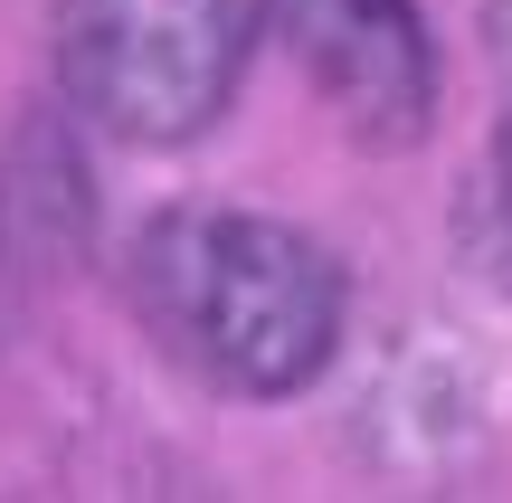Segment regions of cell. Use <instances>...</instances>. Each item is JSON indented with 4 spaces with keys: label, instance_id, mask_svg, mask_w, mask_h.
<instances>
[{
    "label": "cell",
    "instance_id": "cell-3",
    "mask_svg": "<svg viewBox=\"0 0 512 503\" xmlns=\"http://www.w3.org/2000/svg\"><path fill=\"white\" fill-rule=\"evenodd\" d=\"M275 38L304 57L313 95L361 143H418L437 114V48L418 0H256Z\"/></svg>",
    "mask_w": 512,
    "mask_h": 503
},
{
    "label": "cell",
    "instance_id": "cell-1",
    "mask_svg": "<svg viewBox=\"0 0 512 503\" xmlns=\"http://www.w3.org/2000/svg\"><path fill=\"white\" fill-rule=\"evenodd\" d=\"M133 304L152 342L228 399H294L342 352V266L266 209L190 200L133 238Z\"/></svg>",
    "mask_w": 512,
    "mask_h": 503
},
{
    "label": "cell",
    "instance_id": "cell-2",
    "mask_svg": "<svg viewBox=\"0 0 512 503\" xmlns=\"http://www.w3.org/2000/svg\"><path fill=\"white\" fill-rule=\"evenodd\" d=\"M256 48V0H57L67 105L114 143H190L228 114Z\"/></svg>",
    "mask_w": 512,
    "mask_h": 503
},
{
    "label": "cell",
    "instance_id": "cell-4",
    "mask_svg": "<svg viewBox=\"0 0 512 503\" xmlns=\"http://www.w3.org/2000/svg\"><path fill=\"white\" fill-rule=\"evenodd\" d=\"M484 48H494V86H503V143H494V181H503V219H512V0H484Z\"/></svg>",
    "mask_w": 512,
    "mask_h": 503
}]
</instances>
